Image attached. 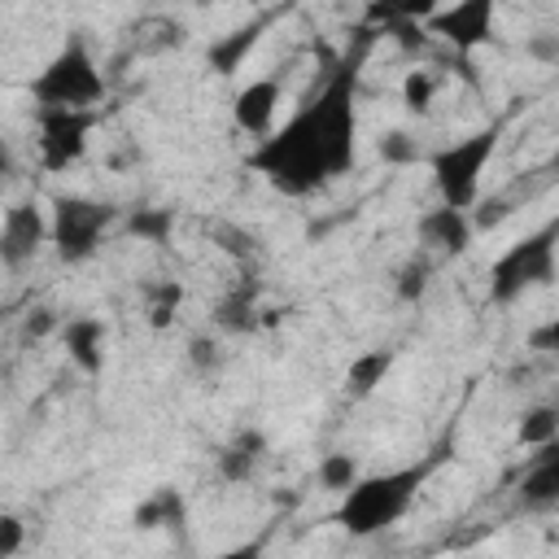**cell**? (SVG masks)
Masks as SVG:
<instances>
[{
    "label": "cell",
    "instance_id": "cell-1",
    "mask_svg": "<svg viewBox=\"0 0 559 559\" xmlns=\"http://www.w3.org/2000/svg\"><path fill=\"white\" fill-rule=\"evenodd\" d=\"M367 48H371V31L362 26L354 52L328 74L319 96L306 100L280 131H266L262 144L249 153V166L266 175V183L280 188L284 197H306L354 166V153H358L354 92H358V66Z\"/></svg>",
    "mask_w": 559,
    "mask_h": 559
},
{
    "label": "cell",
    "instance_id": "cell-2",
    "mask_svg": "<svg viewBox=\"0 0 559 559\" xmlns=\"http://www.w3.org/2000/svg\"><path fill=\"white\" fill-rule=\"evenodd\" d=\"M432 463H437V459L411 463V467H393V472H376V476H358V480L345 489V502H341L336 520H341L354 537L384 533L389 524H397V520L411 511V502H415L419 485L428 480Z\"/></svg>",
    "mask_w": 559,
    "mask_h": 559
},
{
    "label": "cell",
    "instance_id": "cell-3",
    "mask_svg": "<svg viewBox=\"0 0 559 559\" xmlns=\"http://www.w3.org/2000/svg\"><path fill=\"white\" fill-rule=\"evenodd\" d=\"M31 96H35V105H70V109H92L105 96V79L96 70V57L83 35L61 44V52L35 74Z\"/></svg>",
    "mask_w": 559,
    "mask_h": 559
},
{
    "label": "cell",
    "instance_id": "cell-4",
    "mask_svg": "<svg viewBox=\"0 0 559 559\" xmlns=\"http://www.w3.org/2000/svg\"><path fill=\"white\" fill-rule=\"evenodd\" d=\"M114 218H118V210H114L109 201L79 197V192H61V197H52L48 240H52V249H57L61 262L79 266V262H87V258L100 249V240H105V231L114 227Z\"/></svg>",
    "mask_w": 559,
    "mask_h": 559
},
{
    "label": "cell",
    "instance_id": "cell-5",
    "mask_svg": "<svg viewBox=\"0 0 559 559\" xmlns=\"http://www.w3.org/2000/svg\"><path fill=\"white\" fill-rule=\"evenodd\" d=\"M550 280H555V223L537 227L533 236H524L507 253H498V262L489 266V301L511 306L515 297H524L528 288H542Z\"/></svg>",
    "mask_w": 559,
    "mask_h": 559
},
{
    "label": "cell",
    "instance_id": "cell-6",
    "mask_svg": "<svg viewBox=\"0 0 559 559\" xmlns=\"http://www.w3.org/2000/svg\"><path fill=\"white\" fill-rule=\"evenodd\" d=\"M493 148H498V127H485V131H472V135L432 153V175H437V192H441L445 205H454V210L476 205L480 175H485Z\"/></svg>",
    "mask_w": 559,
    "mask_h": 559
},
{
    "label": "cell",
    "instance_id": "cell-7",
    "mask_svg": "<svg viewBox=\"0 0 559 559\" xmlns=\"http://www.w3.org/2000/svg\"><path fill=\"white\" fill-rule=\"evenodd\" d=\"M96 127V109L70 105H39L35 109V144L44 170H70L87 153V135Z\"/></svg>",
    "mask_w": 559,
    "mask_h": 559
},
{
    "label": "cell",
    "instance_id": "cell-8",
    "mask_svg": "<svg viewBox=\"0 0 559 559\" xmlns=\"http://www.w3.org/2000/svg\"><path fill=\"white\" fill-rule=\"evenodd\" d=\"M48 245V214L35 201H17L0 218V266L22 271Z\"/></svg>",
    "mask_w": 559,
    "mask_h": 559
},
{
    "label": "cell",
    "instance_id": "cell-9",
    "mask_svg": "<svg viewBox=\"0 0 559 559\" xmlns=\"http://www.w3.org/2000/svg\"><path fill=\"white\" fill-rule=\"evenodd\" d=\"M493 9L498 0H454L450 9H437L424 26L445 44H454L459 52H472L493 39Z\"/></svg>",
    "mask_w": 559,
    "mask_h": 559
},
{
    "label": "cell",
    "instance_id": "cell-10",
    "mask_svg": "<svg viewBox=\"0 0 559 559\" xmlns=\"http://www.w3.org/2000/svg\"><path fill=\"white\" fill-rule=\"evenodd\" d=\"M542 454L528 463L520 480V507L524 511H555L559 507V437L537 445Z\"/></svg>",
    "mask_w": 559,
    "mask_h": 559
},
{
    "label": "cell",
    "instance_id": "cell-11",
    "mask_svg": "<svg viewBox=\"0 0 559 559\" xmlns=\"http://www.w3.org/2000/svg\"><path fill=\"white\" fill-rule=\"evenodd\" d=\"M275 109H280V79H253L231 100V118L249 135H266L275 122Z\"/></svg>",
    "mask_w": 559,
    "mask_h": 559
},
{
    "label": "cell",
    "instance_id": "cell-12",
    "mask_svg": "<svg viewBox=\"0 0 559 559\" xmlns=\"http://www.w3.org/2000/svg\"><path fill=\"white\" fill-rule=\"evenodd\" d=\"M419 240H424V249H437V253H463L467 245H472V218H467V210H454V205H437V210H428L424 218H419Z\"/></svg>",
    "mask_w": 559,
    "mask_h": 559
},
{
    "label": "cell",
    "instance_id": "cell-13",
    "mask_svg": "<svg viewBox=\"0 0 559 559\" xmlns=\"http://www.w3.org/2000/svg\"><path fill=\"white\" fill-rule=\"evenodd\" d=\"M105 323L92 319V314H79L70 323H61V345L70 354V362L83 371V376H100L105 371Z\"/></svg>",
    "mask_w": 559,
    "mask_h": 559
},
{
    "label": "cell",
    "instance_id": "cell-14",
    "mask_svg": "<svg viewBox=\"0 0 559 559\" xmlns=\"http://www.w3.org/2000/svg\"><path fill=\"white\" fill-rule=\"evenodd\" d=\"M262 31H266V22L262 17H253V22H245V26H231L227 35H218L210 48H205V66L214 70V74H236L245 61H249V52L258 48V39H262Z\"/></svg>",
    "mask_w": 559,
    "mask_h": 559
},
{
    "label": "cell",
    "instance_id": "cell-15",
    "mask_svg": "<svg viewBox=\"0 0 559 559\" xmlns=\"http://www.w3.org/2000/svg\"><path fill=\"white\" fill-rule=\"evenodd\" d=\"M262 459H266V437H262L258 428H240V432L218 450V476H223L227 485H245V480L258 472Z\"/></svg>",
    "mask_w": 559,
    "mask_h": 559
},
{
    "label": "cell",
    "instance_id": "cell-16",
    "mask_svg": "<svg viewBox=\"0 0 559 559\" xmlns=\"http://www.w3.org/2000/svg\"><path fill=\"white\" fill-rule=\"evenodd\" d=\"M258 280H236L218 306H214V328L218 332H253L258 328Z\"/></svg>",
    "mask_w": 559,
    "mask_h": 559
},
{
    "label": "cell",
    "instance_id": "cell-17",
    "mask_svg": "<svg viewBox=\"0 0 559 559\" xmlns=\"http://www.w3.org/2000/svg\"><path fill=\"white\" fill-rule=\"evenodd\" d=\"M131 520H135V528H144V533H153V528H179V524L188 520V502H183L179 489L162 485V489H153V493L135 507Z\"/></svg>",
    "mask_w": 559,
    "mask_h": 559
},
{
    "label": "cell",
    "instance_id": "cell-18",
    "mask_svg": "<svg viewBox=\"0 0 559 559\" xmlns=\"http://www.w3.org/2000/svg\"><path fill=\"white\" fill-rule=\"evenodd\" d=\"M389 367H393V349H362L358 358H349V367H345V389L354 393V397H367V393H376V384H384V376H389Z\"/></svg>",
    "mask_w": 559,
    "mask_h": 559
},
{
    "label": "cell",
    "instance_id": "cell-19",
    "mask_svg": "<svg viewBox=\"0 0 559 559\" xmlns=\"http://www.w3.org/2000/svg\"><path fill=\"white\" fill-rule=\"evenodd\" d=\"M127 231L148 240V245H166L170 231H175V210H166V205H135L127 214Z\"/></svg>",
    "mask_w": 559,
    "mask_h": 559
},
{
    "label": "cell",
    "instance_id": "cell-20",
    "mask_svg": "<svg viewBox=\"0 0 559 559\" xmlns=\"http://www.w3.org/2000/svg\"><path fill=\"white\" fill-rule=\"evenodd\" d=\"M144 301H148V323L153 328H170L179 301H183V284L179 280H157V284H144Z\"/></svg>",
    "mask_w": 559,
    "mask_h": 559
},
{
    "label": "cell",
    "instance_id": "cell-21",
    "mask_svg": "<svg viewBox=\"0 0 559 559\" xmlns=\"http://www.w3.org/2000/svg\"><path fill=\"white\" fill-rule=\"evenodd\" d=\"M358 476H362V472H358V459H354L349 450H332V454L319 459V485L332 489V493H345Z\"/></svg>",
    "mask_w": 559,
    "mask_h": 559
},
{
    "label": "cell",
    "instance_id": "cell-22",
    "mask_svg": "<svg viewBox=\"0 0 559 559\" xmlns=\"http://www.w3.org/2000/svg\"><path fill=\"white\" fill-rule=\"evenodd\" d=\"M428 280H432V258H428V253H415V258L402 262L393 293H397L402 301H419V297L428 293Z\"/></svg>",
    "mask_w": 559,
    "mask_h": 559
},
{
    "label": "cell",
    "instance_id": "cell-23",
    "mask_svg": "<svg viewBox=\"0 0 559 559\" xmlns=\"http://www.w3.org/2000/svg\"><path fill=\"white\" fill-rule=\"evenodd\" d=\"M559 437V411L555 406H533V411H524V419H520V441L524 445H546V441H555Z\"/></svg>",
    "mask_w": 559,
    "mask_h": 559
},
{
    "label": "cell",
    "instance_id": "cell-24",
    "mask_svg": "<svg viewBox=\"0 0 559 559\" xmlns=\"http://www.w3.org/2000/svg\"><path fill=\"white\" fill-rule=\"evenodd\" d=\"M432 96H437V74H432V70H411L406 83H402V100H406V109L428 114V109H432Z\"/></svg>",
    "mask_w": 559,
    "mask_h": 559
},
{
    "label": "cell",
    "instance_id": "cell-25",
    "mask_svg": "<svg viewBox=\"0 0 559 559\" xmlns=\"http://www.w3.org/2000/svg\"><path fill=\"white\" fill-rule=\"evenodd\" d=\"M188 362H192V371H201V376H214V371L223 367V345H218L214 336L197 332V336L188 341Z\"/></svg>",
    "mask_w": 559,
    "mask_h": 559
},
{
    "label": "cell",
    "instance_id": "cell-26",
    "mask_svg": "<svg viewBox=\"0 0 559 559\" xmlns=\"http://www.w3.org/2000/svg\"><path fill=\"white\" fill-rule=\"evenodd\" d=\"M380 157L393 166H406V162H419V144L406 131H389V135H380Z\"/></svg>",
    "mask_w": 559,
    "mask_h": 559
},
{
    "label": "cell",
    "instance_id": "cell-27",
    "mask_svg": "<svg viewBox=\"0 0 559 559\" xmlns=\"http://www.w3.org/2000/svg\"><path fill=\"white\" fill-rule=\"evenodd\" d=\"M476 201H480V197H476ZM507 214H511V201H507V197H489V201H480V210L467 214V218H472V231H489V227H498Z\"/></svg>",
    "mask_w": 559,
    "mask_h": 559
},
{
    "label": "cell",
    "instance_id": "cell-28",
    "mask_svg": "<svg viewBox=\"0 0 559 559\" xmlns=\"http://www.w3.org/2000/svg\"><path fill=\"white\" fill-rule=\"evenodd\" d=\"M22 542H26V524H22L17 515H0V559L17 555Z\"/></svg>",
    "mask_w": 559,
    "mask_h": 559
},
{
    "label": "cell",
    "instance_id": "cell-29",
    "mask_svg": "<svg viewBox=\"0 0 559 559\" xmlns=\"http://www.w3.org/2000/svg\"><path fill=\"white\" fill-rule=\"evenodd\" d=\"M214 240H223V249L231 253V258H249L253 253V236L249 231H240V227H214Z\"/></svg>",
    "mask_w": 559,
    "mask_h": 559
},
{
    "label": "cell",
    "instance_id": "cell-30",
    "mask_svg": "<svg viewBox=\"0 0 559 559\" xmlns=\"http://www.w3.org/2000/svg\"><path fill=\"white\" fill-rule=\"evenodd\" d=\"M52 328H57V314H52L48 306H39V310H31V314H26V323H22V336H26V341H31V336L39 341V336H48Z\"/></svg>",
    "mask_w": 559,
    "mask_h": 559
},
{
    "label": "cell",
    "instance_id": "cell-31",
    "mask_svg": "<svg viewBox=\"0 0 559 559\" xmlns=\"http://www.w3.org/2000/svg\"><path fill=\"white\" fill-rule=\"evenodd\" d=\"M555 341H559V323H555V319L528 332V349H537V354H550V349H555Z\"/></svg>",
    "mask_w": 559,
    "mask_h": 559
},
{
    "label": "cell",
    "instance_id": "cell-32",
    "mask_svg": "<svg viewBox=\"0 0 559 559\" xmlns=\"http://www.w3.org/2000/svg\"><path fill=\"white\" fill-rule=\"evenodd\" d=\"M528 52H533V57H542V61H555V39H537Z\"/></svg>",
    "mask_w": 559,
    "mask_h": 559
},
{
    "label": "cell",
    "instance_id": "cell-33",
    "mask_svg": "<svg viewBox=\"0 0 559 559\" xmlns=\"http://www.w3.org/2000/svg\"><path fill=\"white\" fill-rule=\"evenodd\" d=\"M188 4H214V0H188Z\"/></svg>",
    "mask_w": 559,
    "mask_h": 559
}]
</instances>
